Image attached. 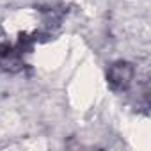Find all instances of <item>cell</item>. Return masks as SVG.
Returning a JSON list of instances; mask_svg holds the SVG:
<instances>
[{"mask_svg": "<svg viewBox=\"0 0 151 151\" xmlns=\"http://www.w3.org/2000/svg\"><path fill=\"white\" fill-rule=\"evenodd\" d=\"M133 77V66L130 62H116L109 69V84L114 91H123L130 86Z\"/></svg>", "mask_w": 151, "mask_h": 151, "instance_id": "obj_1", "label": "cell"}, {"mask_svg": "<svg viewBox=\"0 0 151 151\" xmlns=\"http://www.w3.org/2000/svg\"><path fill=\"white\" fill-rule=\"evenodd\" d=\"M25 48L20 45L13 46L9 43H0V68L7 71H18L23 66Z\"/></svg>", "mask_w": 151, "mask_h": 151, "instance_id": "obj_2", "label": "cell"}]
</instances>
